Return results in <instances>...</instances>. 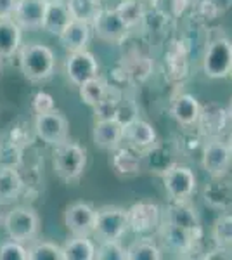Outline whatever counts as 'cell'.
I'll return each instance as SVG.
<instances>
[{"label": "cell", "mask_w": 232, "mask_h": 260, "mask_svg": "<svg viewBox=\"0 0 232 260\" xmlns=\"http://www.w3.org/2000/svg\"><path fill=\"white\" fill-rule=\"evenodd\" d=\"M19 70L26 80L33 83L47 82L56 73V56L49 45L28 42L18 50Z\"/></svg>", "instance_id": "cell-1"}, {"label": "cell", "mask_w": 232, "mask_h": 260, "mask_svg": "<svg viewBox=\"0 0 232 260\" xmlns=\"http://www.w3.org/2000/svg\"><path fill=\"white\" fill-rule=\"evenodd\" d=\"M52 169L64 182H77L87 169V149L78 142L66 139L54 148Z\"/></svg>", "instance_id": "cell-2"}, {"label": "cell", "mask_w": 232, "mask_h": 260, "mask_svg": "<svg viewBox=\"0 0 232 260\" xmlns=\"http://www.w3.org/2000/svg\"><path fill=\"white\" fill-rule=\"evenodd\" d=\"M2 228L11 240L19 241L23 245H29L39 238L40 217L35 208L26 207V205H18L4 215Z\"/></svg>", "instance_id": "cell-3"}, {"label": "cell", "mask_w": 232, "mask_h": 260, "mask_svg": "<svg viewBox=\"0 0 232 260\" xmlns=\"http://www.w3.org/2000/svg\"><path fill=\"white\" fill-rule=\"evenodd\" d=\"M128 212L116 205H104L95 210L94 234L97 241L121 240L128 233Z\"/></svg>", "instance_id": "cell-4"}, {"label": "cell", "mask_w": 232, "mask_h": 260, "mask_svg": "<svg viewBox=\"0 0 232 260\" xmlns=\"http://www.w3.org/2000/svg\"><path fill=\"white\" fill-rule=\"evenodd\" d=\"M163 187L170 201H189L197 189V177L191 167L174 161L161 174Z\"/></svg>", "instance_id": "cell-5"}, {"label": "cell", "mask_w": 232, "mask_h": 260, "mask_svg": "<svg viewBox=\"0 0 232 260\" xmlns=\"http://www.w3.org/2000/svg\"><path fill=\"white\" fill-rule=\"evenodd\" d=\"M203 71L208 78L222 80L232 75V42L218 37L206 45L203 56Z\"/></svg>", "instance_id": "cell-6"}, {"label": "cell", "mask_w": 232, "mask_h": 260, "mask_svg": "<svg viewBox=\"0 0 232 260\" xmlns=\"http://www.w3.org/2000/svg\"><path fill=\"white\" fill-rule=\"evenodd\" d=\"M201 167L212 179H220L229 175L232 167V154L227 141L222 137H208L205 139L201 151Z\"/></svg>", "instance_id": "cell-7"}, {"label": "cell", "mask_w": 232, "mask_h": 260, "mask_svg": "<svg viewBox=\"0 0 232 260\" xmlns=\"http://www.w3.org/2000/svg\"><path fill=\"white\" fill-rule=\"evenodd\" d=\"M126 212H128V229L137 236L156 234L163 219V212L159 205L147 200L134 203L130 208H126Z\"/></svg>", "instance_id": "cell-8"}, {"label": "cell", "mask_w": 232, "mask_h": 260, "mask_svg": "<svg viewBox=\"0 0 232 260\" xmlns=\"http://www.w3.org/2000/svg\"><path fill=\"white\" fill-rule=\"evenodd\" d=\"M35 134L42 142L56 148L57 144L68 139L70 123L61 111L52 110L49 113H42L35 116Z\"/></svg>", "instance_id": "cell-9"}, {"label": "cell", "mask_w": 232, "mask_h": 260, "mask_svg": "<svg viewBox=\"0 0 232 260\" xmlns=\"http://www.w3.org/2000/svg\"><path fill=\"white\" fill-rule=\"evenodd\" d=\"M156 236L167 246L168 251H174L179 257H185L189 253H194L197 243H200V238L192 236L185 229L179 228V225L172 224V222L164 219H161V224H159L158 231H156Z\"/></svg>", "instance_id": "cell-10"}, {"label": "cell", "mask_w": 232, "mask_h": 260, "mask_svg": "<svg viewBox=\"0 0 232 260\" xmlns=\"http://www.w3.org/2000/svg\"><path fill=\"white\" fill-rule=\"evenodd\" d=\"M92 31L108 44H121L128 37V26L121 21L115 9H101L92 21Z\"/></svg>", "instance_id": "cell-11"}, {"label": "cell", "mask_w": 232, "mask_h": 260, "mask_svg": "<svg viewBox=\"0 0 232 260\" xmlns=\"http://www.w3.org/2000/svg\"><path fill=\"white\" fill-rule=\"evenodd\" d=\"M64 225L71 236L92 238L95 225V208L85 201H75L64 212Z\"/></svg>", "instance_id": "cell-12"}, {"label": "cell", "mask_w": 232, "mask_h": 260, "mask_svg": "<svg viewBox=\"0 0 232 260\" xmlns=\"http://www.w3.org/2000/svg\"><path fill=\"white\" fill-rule=\"evenodd\" d=\"M230 116L229 111L218 103H206L201 104L200 118H197L196 128L205 139L208 137H222L225 132L227 123H229Z\"/></svg>", "instance_id": "cell-13"}, {"label": "cell", "mask_w": 232, "mask_h": 260, "mask_svg": "<svg viewBox=\"0 0 232 260\" xmlns=\"http://www.w3.org/2000/svg\"><path fill=\"white\" fill-rule=\"evenodd\" d=\"M164 220L172 222V224L179 225V228L185 229L191 233L192 236L200 238L203 236V228H201V219L197 213L196 207L189 201H170L167 212L163 215Z\"/></svg>", "instance_id": "cell-14"}, {"label": "cell", "mask_w": 232, "mask_h": 260, "mask_svg": "<svg viewBox=\"0 0 232 260\" xmlns=\"http://www.w3.org/2000/svg\"><path fill=\"white\" fill-rule=\"evenodd\" d=\"M99 75V62L95 56L88 50L70 52L66 59V77L73 85L80 87L83 82L90 80Z\"/></svg>", "instance_id": "cell-15"}, {"label": "cell", "mask_w": 232, "mask_h": 260, "mask_svg": "<svg viewBox=\"0 0 232 260\" xmlns=\"http://www.w3.org/2000/svg\"><path fill=\"white\" fill-rule=\"evenodd\" d=\"M111 158H109V165H111L113 172L120 179H132L137 177L144 169L142 165V154L130 148L128 144H120L116 149L109 151Z\"/></svg>", "instance_id": "cell-16"}, {"label": "cell", "mask_w": 232, "mask_h": 260, "mask_svg": "<svg viewBox=\"0 0 232 260\" xmlns=\"http://www.w3.org/2000/svg\"><path fill=\"white\" fill-rule=\"evenodd\" d=\"M123 142L128 144L130 148L139 151L141 154H144L146 151H149L158 144V134H156L154 127L149 121L136 118L134 121H130L128 125H125Z\"/></svg>", "instance_id": "cell-17"}, {"label": "cell", "mask_w": 232, "mask_h": 260, "mask_svg": "<svg viewBox=\"0 0 232 260\" xmlns=\"http://www.w3.org/2000/svg\"><path fill=\"white\" fill-rule=\"evenodd\" d=\"M123 125L115 118L95 120L92 139L99 149L113 151L120 144H123Z\"/></svg>", "instance_id": "cell-18"}, {"label": "cell", "mask_w": 232, "mask_h": 260, "mask_svg": "<svg viewBox=\"0 0 232 260\" xmlns=\"http://www.w3.org/2000/svg\"><path fill=\"white\" fill-rule=\"evenodd\" d=\"M23 191L24 179L18 167L0 165V207L16 203Z\"/></svg>", "instance_id": "cell-19"}, {"label": "cell", "mask_w": 232, "mask_h": 260, "mask_svg": "<svg viewBox=\"0 0 232 260\" xmlns=\"http://www.w3.org/2000/svg\"><path fill=\"white\" fill-rule=\"evenodd\" d=\"M47 4L44 0H18L12 19L23 30H39L44 23Z\"/></svg>", "instance_id": "cell-20"}, {"label": "cell", "mask_w": 232, "mask_h": 260, "mask_svg": "<svg viewBox=\"0 0 232 260\" xmlns=\"http://www.w3.org/2000/svg\"><path fill=\"white\" fill-rule=\"evenodd\" d=\"M92 37V26L88 23L78 19H71L68 26L61 31V35L57 37L61 47L66 52H78V50H85L88 42Z\"/></svg>", "instance_id": "cell-21"}, {"label": "cell", "mask_w": 232, "mask_h": 260, "mask_svg": "<svg viewBox=\"0 0 232 260\" xmlns=\"http://www.w3.org/2000/svg\"><path fill=\"white\" fill-rule=\"evenodd\" d=\"M200 111H201V103L194 98L192 94H177L174 101H172L170 113L174 116V120L182 127H196L197 118H200Z\"/></svg>", "instance_id": "cell-22"}, {"label": "cell", "mask_w": 232, "mask_h": 260, "mask_svg": "<svg viewBox=\"0 0 232 260\" xmlns=\"http://www.w3.org/2000/svg\"><path fill=\"white\" fill-rule=\"evenodd\" d=\"M203 198L208 207L220 212H229L232 208V180L225 177L212 179V182L206 184L203 191Z\"/></svg>", "instance_id": "cell-23"}, {"label": "cell", "mask_w": 232, "mask_h": 260, "mask_svg": "<svg viewBox=\"0 0 232 260\" xmlns=\"http://www.w3.org/2000/svg\"><path fill=\"white\" fill-rule=\"evenodd\" d=\"M23 45V28L12 18H0V57L11 59L18 56Z\"/></svg>", "instance_id": "cell-24"}, {"label": "cell", "mask_w": 232, "mask_h": 260, "mask_svg": "<svg viewBox=\"0 0 232 260\" xmlns=\"http://www.w3.org/2000/svg\"><path fill=\"white\" fill-rule=\"evenodd\" d=\"M70 21H71V16H70V11H68V7H66L64 2L49 4L47 9H45L42 30L50 33V35H54V37H59L61 35V31L68 26Z\"/></svg>", "instance_id": "cell-25"}, {"label": "cell", "mask_w": 232, "mask_h": 260, "mask_svg": "<svg viewBox=\"0 0 232 260\" xmlns=\"http://www.w3.org/2000/svg\"><path fill=\"white\" fill-rule=\"evenodd\" d=\"M64 260H95V243L90 236H71L62 245Z\"/></svg>", "instance_id": "cell-26"}, {"label": "cell", "mask_w": 232, "mask_h": 260, "mask_svg": "<svg viewBox=\"0 0 232 260\" xmlns=\"http://www.w3.org/2000/svg\"><path fill=\"white\" fill-rule=\"evenodd\" d=\"M163 248L151 236H141L126 246V260H161Z\"/></svg>", "instance_id": "cell-27"}, {"label": "cell", "mask_w": 232, "mask_h": 260, "mask_svg": "<svg viewBox=\"0 0 232 260\" xmlns=\"http://www.w3.org/2000/svg\"><path fill=\"white\" fill-rule=\"evenodd\" d=\"M123 59L126 61L123 62L121 68L128 75L130 82H144L151 75L153 64H151V59L147 56H142L141 52H132L126 57H123Z\"/></svg>", "instance_id": "cell-28"}, {"label": "cell", "mask_w": 232, "mask_h": 260, "mask_svg": "<svg viewBox=\"0 0 232 260\" xmlns=\"http://www.w3.org/2000/svg\"><path fill=\"white\" fill-rule=\"evenodd\" d=\"M123 92L120 87L116 85H108L106 94L103 95V99L99 101V104L94 108L95 111V120H104V118H115L118 108H120L121 101H123Z\"/></svg>", "instance_id": "cell-29"}, {"label": "cell", "mask_w": 232, "mask_h": 260, "mask_svg": "<svg viewBox=\"0 0 232 260\" xmlns=\"http://www.w3.org/2000/svg\"><path fill=\"white\" fill-rule=\"evenodd\" d=\"M71 19H78L92 24L97 12L103 9V0H64Z\"/></svg>", "instance_id": "cell-30"}, {"label": "cell", "mask_w": 232, "mask_h": 260, "mask_svg": "<svg viewBox=\"0 0 232 260\" xmlns=\"http://www.w3.org/2000/svg\"><path fill=\"white\" fill-rule=\"evenodd\" d=\"M116 14L128 26V30L137 28L146 19V9L141 0H121L116 7Z\"/></svg>", "instance_id": "cell-31"}, {"label": "cell", "mask_w": 232, "mask_h": 260, "mask_svg": "<svg viewBox=\"0 0 232 260\" xmlns=\"http://www.w3.org/2000/svg\"><path fill=\"white\" fill-rule=\"evenodd\" d=\"M108 85L109 83L106 82V78L101 77V75L83 82L82 85L78 87L80 98H82L83 104H87V106H90V108H95L97 104H99V101L103 99V95L106 94Z\"/></svg>", "instance_id": "cell-32"}, {"label": "cell", "mask_w": 232, "mask_h": 260, "mask_svg": "<svg viewBox=\"0 0 232 260\" xmlns=\"http://www.w3.org/2000/svg\"><path fill=\"white\" fill-rule=\"evenodd\" d=\"M28 246V260H64L62 258V246L54 241L35 240Z\"/></svg>", "instance_id": "cell-33"}, {"label": "cell", "mask_w": 232, "mask_h": 260, "mask_svg": "<svg viewBox=\"0 0 232 260\" xmlns=\"http://www.w3.org/2000/svg\"><path fill=\"white\" fill-rule=\"evenodd\" d=\"M212 238L215 246L223 250H232V213H222L213 224Z\"/></svg>", "instance_id": "cell-34"}, {"label": "cell", "mask_w": 232, "mask_h": 260, "mask_svg": "<svg viewBox=\"0 0 232 260\" xmlns=\"http://www.w3.org/2000/svg\"><path fill=\"white\" fill-rule=\"evenodd\" d=\"M95 260H126V248L121 245V240L97 241Z\"/></svg>", "instance_id": "cell-35"}, {"label": "cell", "mask_w": 232, "mask_h": 260, "mask_svg": "<svg viewBox=\"0 0 232 260\" xmlns=\"http://www.w3.org/2000/svg\"><path fill=\"white\" fill-rule=\"evenodd\" d=\"M0 260H28V246L9 238L0 243Z\"/></svg>", "instance_id": "cell-36"}, {"label": "cell", "mask_w": 232, "mask_h": 260, "mask_svg": "<svg viewBox=\"0 0 232 260\" xmlns=\"http://www.w3.org/2000/svg\"><path fill=\"white\" fill-rule=\"evenodd\" d=\"M136 118H139L137 104L134 103V101H126L123 98V101H121L120 108H118V111H116V115H115V120H118L125 127V125H128L130 121H134Z\"/></svg>", "instance_id": "cell-37"}, {"label": "cell", "mask_w": 232, "mask_h": 260, "mask_svg": "<svg viewBox=\"0 0 232 260\" xmlns=\"http://www.w3.org/2000/svg\"><path fill=\"white\" fill-rule=\"evenodd\" d=\"M31 110L35 115H42V113H49V111L56 110L54 98L49 92H37L31 99Z\"/></svg>", "instance_id": "cell-38"}, {"label": "cell", "mask_w": 232, "mask_h": 260, "mask_svg": "<svg viewBox=\"0 0 232 260\" xmlns=\"http://www.w3.org/2000/svg\"><path fill=\"white\" fill-rule=\"evenodd\" d=\"M18 0H0V18H12Z\"/></svg>", "instance_id": "cell-39"}, {"label": "cell", "mask_w": 232, "mask_h": 260, "mask_svg": "<svg viewBox=\"0 0 232 260\" xmlns=\"http://www.w3.org/2000/svg\"><path fill=\"white\" fill-rule=\"evenodd\" d=\"M227 146H229L230 154H232V128H230V132H229V136H227Z\"/></svg>", "instance_id": "cell-40"}, {"label": "cell", "mask_w": 232, "mask_h": 260, "mask_svg": "<svg viewBox=\"0 0 232 260\" xmlns=\"http://www.w3.org/2000/svg\"><path fill=\"white\" fill-rule=\"evenodd\" d=\"M2 78H4V59L0 57V82H2Z\"/></svg>", "instance_id": "cell-41"}, {"label": "cell", "mask_w": 232, "mask_h": 260, "mask_svg": "<svg viewBox=\"0 0 232 260\" xmlns=\"http://www.w3.org/2000/svg\"><path fill=\"white\" fill-rule=\"evenodd\" d=\"M44 2L49 6V4H61V2H64V0H44Z\"/></svg>", "instance_id": "cell-42"}, {"label": "cell", "mask_w": 232, "mask_h": 260, "mask_svg": "<svg viewBox=\"0 0 232 260\" xmlns=\"http://www.w3.org/2000/svg\"><path fill=\"white\" fill-rule=\"evenodd\" d=\"M227 111H229V116H230V120H232V98H230V104H229V108H227Z\"/></svg>", "instance_id": "cell-43"}, {"label": "cell", "mask_w": 232, "mask_h": 260, "mask_svg": "<svg viewBox=\"0 0 232 260\" xmlns=\"http://www.w3.org/2000/svg\"><path fill=\"white\" fill-rule=\"evenodd\" d=\"M2 220H4V215L0 213V225H2Z\"/></svg>", "instance_id": "cell-44"}, {"label": "cell", "mask_w": 232, "mask_h": 260, "mask_svg": "<svg viewBox=\"0 0 232 260\" xmlns=\"http://www.w3.org/2000/svg\"><path fill=\"white\" fill-rule=\"evenodd\" d=\"M230 77H232V75H230Z\"/></svg>", "instance_id": "cell-45"}]
</instances>
